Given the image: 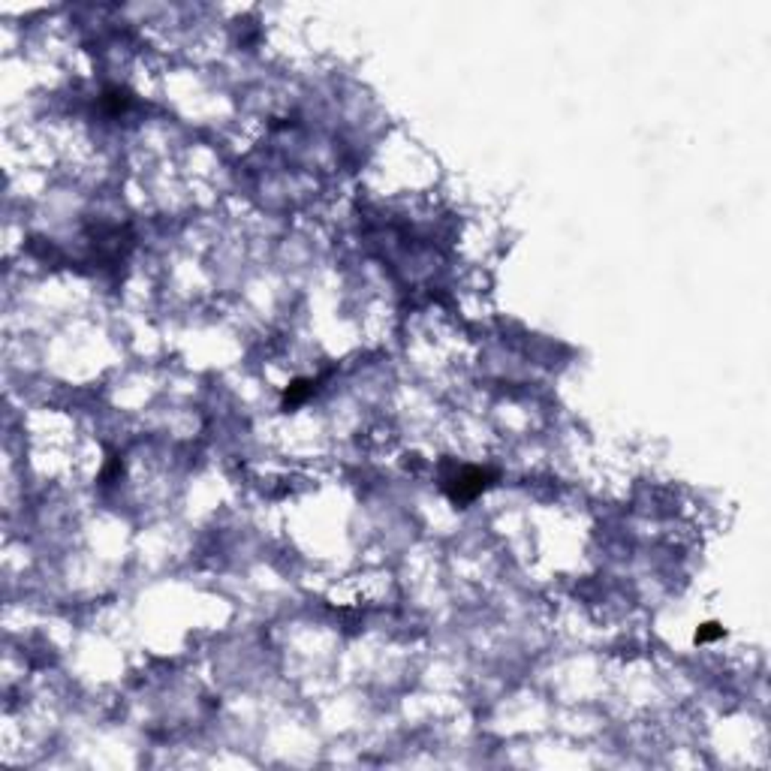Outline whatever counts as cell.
I'll use <instances>...</instances> for the list:
<instances>
[{
  "label": "cell",
  "instance_id": "3957f363",
  "mask_svg": "<svg viewBox=\"0 0 771 771\" xmlns=\"http://www.w3.org/2000/svg\"><path fill=\"white\" fill-rule=\"evenodd\" d=\"M720 636H723V627H720V624H702L696 630V642H714Z\"/></svg>",
  "mask_w": 771,
  "mask_h": 771
},
{
  "label": "cell",
  "instance_id": "7a4b0ae2",
  "mask_svg": "<svg viewBox=\"0 0 771 771\" xmlns=\"http://www.w3.org/2000/svg\"><path fill=\"white\" fill-rule=\"evenodd\" d=\"M313 389H317V383L313 380H296L293 386L286 389V395H284V407L289 410V407H298L301 401H308L311 395H313Z\"/></svg>",
  "mask_w": 771,
  "mask_h": 771
},
{
  "label": "cell",
  "instance_id": "6da1fadb",
  "mask_svg": "<svg viewBox=\"0 0 771 771\" xmlns=\"http://www.w3.org/2000/svg\"><path fill=\"white\" fill-rule=\"evenodd\" d=\"M495 476L497 473L482 470V467H461V470L446 482V495L452 497V503L464 507V503H470L482 495V491L495 482Z\"/></svg>",
  "mask_w": 771,
  "mask_h": 771
}]
</instances>
